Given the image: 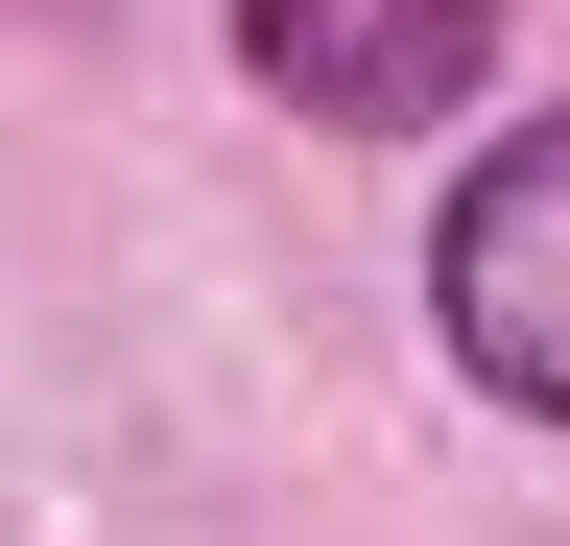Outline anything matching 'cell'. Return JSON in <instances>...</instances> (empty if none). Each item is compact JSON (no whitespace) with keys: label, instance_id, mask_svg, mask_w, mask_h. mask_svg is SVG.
<instances>
[{"label":"cell","instance_id":"7a4b0ae2","mask_svg":"<svg viewBox=\"0 0 570 546\" xmlns=\"http://www.w3.org/2000/svg\"><path fill=\"white\" fill-rule=\"evenodd\" d=\"M499 48V0H238V72L285 119H356V143H404V119H452Z\"/></svg>","mask_w":570,"mask_h":546},{"label":"cell","instance_id":"6da1fadb","mask_svg":"<svg viewBox=\"0 0 570 546\" xmlns=\"http://www.w3.org/2000/svg\"><path fill=\"white\" fill-rule=\"evenodd\" d=\"M428 332H452V380L570 428V119H499L475 190L428 215Z\"/></svg>","mask_w":570,"mask_h":546}]
</instances>
